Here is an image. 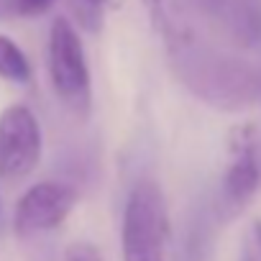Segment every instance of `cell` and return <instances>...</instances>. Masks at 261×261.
I'll return each instance as SVG.
<instances>
[{
	"label": "cell",
	"mask_w": 261,
	"mask_h": 261,
	"mask_svg": "<svg viewBox=\"0 0 261 261\" xmlns=\"http://www.w3.org/2000/svg\"><path fill=\"white\" fill-rule=\"evenodd\" d=\"M141 3L146 6V11H149V16H151V21L159 26L162 21H164V0H141Z\"/></svg>",
	"instance_id": "8fae6325"
},
{
	"label": "cell",
	"mask_w": 261,
	"mask_h": 261,
	"mask_svg": "<svg viewBox=\"0 0 261 261\" xmlns=\"http://www.w3.org/2000/svg\"><path fill=\"white\" fill-rule=\"evenodd\" d=\"M41 159V125L26 105L0 113V179L21 182Z\"/></svg>",
	"instance_id": "277c9868"
},
{
	"label": "cell",
	"mask_w": 261,
	"mask_h": 261,
	"mask_svg": "<svg viewBox=\"0 0 261 261\" xmlns=\"http://www.w3.org/2000/svg\"><path fill=\"white\" fill-rule=\"evenodd\" d=\"M241 261H261V258H258V256H256L251 248H243V253H241Z\"/></svg>",
	"instance_id": "5bb4252c"
},
{
	"label": "cell",
	"mask_w": 261,
	"mask_h": 261,
	"mask_svg": "<svg viewBox=\"0 0 261 261\" xmlns=\"http://www.w3.org/2000/svg\"><path fill=\"white\" fill-rule=\"evenodd\" d=\"M49 80L59 102L80 118L92 108L90 67L77 29L67 18H54L49 31Z\"/></svg>",
	"instance_id": "3957f363"
},
{
	"label": "cell",
	"mask_w": 261,
	"mask_h": 261,
	"mask_svg": "<svg viewBox=\"0 0 261 261\" xmlns=\"http://www.w3.org/2000/svg\"><path fill=\"white\" fill-rule=\"evenodd\" d=\"M258 187H261V151L253 139H246L243 144H238L236 156L223 174L220 195L215 202L218 220L236 218L251 202Z\"/></svg>",
	"instance_id": "8992f818"
},
{
	"label": "cell",
	"mask_w": 261,
	"mask_h": 261,
	"mask_svg": "<svg viewBox=\"0 0 261 261\" xmlns=\"http://www.w3.org/2000/svg\"><path fill=\"white\" fill-rule=\"evenodd\" d=\"M258 100H261V67H258Z\"/></svg>",
	"instance_id": "2e32d148"
},
{
	"label": "cell",
	"mask_w": 261,
	"mask_h": 261,
	"mask_svg": "<svg viewBox=\"0 0 261 261\" xmlns=\"http://www.w3.org/2000/svg\"><path fill=\"white\" fill-rule=\"evenodd\" d=\"M0 77L16 85H26L31 80V64L23 49L3 34H0Z\"/></svg>",
	"instance_id": "52a82bcc"
},
{
	"label": "cell",
	"mask_w": 261,
	"mask_h": 261,
	"mask_svg": "<svg viewBox=\"0 0 261 261\" xmlns=\"http://www.w3.org/2000/svg\"><path fill=\"white\" fill-rule=\"evenodd\" d=\"M8 230V210H6V200H3V190H0V233Z\"/></svg>",
	"instance_id": "7c38bea8"
},
{
	"label": "cell",
	"mask_w": 261,
	"mask_h": 261,
	"mask_svg": "<svg viewBox=\"0 0 261 261\" xmlns=\"http://www.w3.org/2000/svg\"><path fill=\"white\" fill-rule=\"evenodd\" d=\"M159 31L167 39L179 82L197 100L223 113H241L258 100V69L253 64L174 26L167 16Z\"/></svg>",
	"instance_id": "6da1fadb"
},
{
	"label": "cell",
	"mask_w": 261,
	"mask_h": 261,
	"mask_svg": "<svg viewBox=\"0 0 261 261\" xmlns=\"http://www.w3.org/2000/svg\"><path fill=\"white\" fill-rule=\"evenodd\" d=\"M64 261H102L100 251L90 241H74L64 251Z\"/></svg>",
	"instance_id": "9c48e42d"
},
{
	"label": "cell",
	"mask_w": 261,
	"mask_h": 261,
	"mask_svg": "<svg viewBox=\"0 0 261 261\" xmlns=\"http://www.w3.org/2000/svg\"><path fill=\"white\" fill-rule=\"evenodd\" d=\"M108 3V0H82V13H80V21L95 31L97 29V21H100V8Z\"/></svg>",
	"instance_id": "30bf717a"
},
{
	"label": "cell",
	"mask_w": 261,
	"mask_h": 261,
	"mask_svg": "<svg viewBox=\"0 0 261 261\" xmlns=\"http://www.w3.org/2000/svg\"><path fill=\"white\" fill-rule=\"evenodd\" d=\"M77 205V190L67 182H39L23 192L13 213V230L21 238L59 228Z\"/></svg>",
	"instance_id": "5b68a950"
},
{
	"label": "cell",
	"mask_w": 261,
	"mask_h": 261,
	"mask_svg": "<svg viewBox=\"0 0 261 261\" xmlns=\"http://www.w3.org/2000/svg\"><path fill=\"white\" fill-rule=\"evenodd\" d=\"M177 261H192V258H190V256H185L182 251H177Z\"/></svg>",
	"instance_id": "9a60e30c"
},
{
	"label": "cell",
	"mask_w": 261,
	"mask_h": 261,
	"mask_svg": "<svg viewBox=\"0 0 261 261\" xmlns=\"http://www.w3.org/2000/svg\"><path fill=\"white\" fill-rule=\"evenodd\" d=\"M123 261H167V207L156 182L141 179L123 210Z\"/></svg>",
	"instance_id": "7a4b0ae2"
},
{
	"label": "cell",
	"mask_w": 261,
	"mask_h": 261,
	"mask_svg": "<svg viewBox=\"0 0 261 261\" xmlns=\"http://www.w3.org/2000/svg\"><path fill=\"white\" fill-rule=\"evenodd\" d=\"M251 233H253V241H256V248H258V256H261V220H253Z\"/></svg>",
	"instance_id": "4fadbf2b"
},
{
	"label": "cell",
	"mask_w": 261,
	"mask_h": 261,
	"mask_svg": "<svg viewBox=\"0 0 261 261\" xmlns=\"http://www.w3.org/2000/svg\"><path fill=\"white\" fill-rule=\"evenodd\" d=\"M57 0H11L13 16H44L46 11L54 8Z\"/></svg>",
	"instance_id": "ba28073f"
}]
</instances>
